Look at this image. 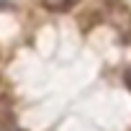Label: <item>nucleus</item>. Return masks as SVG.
I'll return each mask as SVG.
<instances>
[{"label": "nucleus", "instance_id": "7ed1b4c3", "mask_svg": "<svg viewBox=\"0 0 131 131\" xmlns=\"http://www.w3.org/2000/svg\"><path fill=\"white\" fill-rule=\"evenodd\" d=\"M0 131H21V126L16 123V118H13V113L5 108H0Z\"/></svg>", "mask_w": 131, "mask_h": 131}, {"label": "nucleus", "instance_id": "f257e3e1", "mask_svg": "<svg viewBox=\"0 0 131 131\" xmlns=\"http://www.w3.org/2000/svg\"><path fill=\"white\" fill-rule=\"evenodd\" d=\"M41 5L51 13H70L80 5V0H41Z\"/></svg>", "mask_w": 131, "mask_h": 131}, {"label": "nucleus", "instance_id": "20e7f679", "mask_svg": "<svg viewBox=\"0 0 131 131\" xmlns=\"http://www.w3.org/2000/svg\"><path fill=\"white\" fill-rule=\"evenodd\" d=\"M123 80H126V85H128V88H131V70H128V72H126V75H123Z\"/></svg>", "mask_w": 131, "mask_h": 131}, {"label": "nucleus", "instance_id": "f03ea898", "mask_svg": "<svg viewBox=\"0 0 131 131\" xmlns=\"http://www.w3.org/2000/svg\"><path fill=\"white\" fill-rule=\"evenodd\" d=\"M111 21L118 26V31L123 34V39H126V41H131V13H128V10H118Z\"/></svg>", "mask_w": 131, "mask_h": 131}]
</instances>
